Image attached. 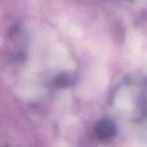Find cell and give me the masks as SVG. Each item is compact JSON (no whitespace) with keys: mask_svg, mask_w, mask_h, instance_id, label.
<instances>
[{"mask_svg":"<svg viewBox=\"0 0 147 147\" xmlns=\"http://www.w3.org/2000/svg\"><path fill=\"white\" fill-rule=\"evenodd\" d=\"M73 83V76L69 74H63L57 78V85L59 87H67L71 86Z\"/></svg>","mask_w":147,"mask_h":147,"instance_id":"obj_2","label":"cell"},{"mask_svg":"<svg viewBox=\"0 0 147 147\" xmlns=\"http://www.w3.org/2000/svg\"><path fill=\"white\" fill-rule=\"evenodd\" d=\"M116 126L110 120H102L96 125V136L101 140H110L116 134Z\"/></svg>","mask_w":147,"mask_h":147,"instance_id":"obj_1","label":"cell"}]
</instances>
